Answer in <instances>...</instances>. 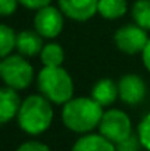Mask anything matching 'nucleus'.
<instances>
[{
  "mask_svg": "<svg viewBox=\"0 0 150 151\" xmlns=\"http://www.w3.org/2000/svg\"><path fill=\"white\" fill-rule=\"evenodd\" d=\"M103 113V107L91 97H78L63 104L62 120L68 129L86 134L99 128Z\"/></svg>",
  "mask_w": 150,
  "mask_h": 151,
  "instance_id": "obj_1",
  "label": "nucleus"
},
{
  "mask_svg": "<svg viewBox=\"0 0 150 151\" xmlns=\"http://www.w3.org/2000/svg\"><path fill=\"white\" fill-rule=\"evenodd\" d=\"M51 101L44 96H30L22 101L18 111V123L30 135H40L47 131L53 120Z\"/></svg>",
  "mask_w": 150,
  "mask_h": 151,
  "instance_id": "obj_2",
  "label": "nucleus"
},
{
  "mask_svg": "<svg viewBox=\"0 0 150 151\" xmlns=\"http://www.w3.org/2000/svg\"><path fill=\"white\" fill-rule=\"evenodd\" d=\"M41 96L54 104H65L72 99L74 82L71 75L60 66H44L37 76Z\"/></svg>",
  "mask_w": 150,
  "mask_h": 151,
  "instance_id": "obj_3",
  "label": "nucleus"
},
{
  "mask_svg": "<svg viewBox=\"0 0 150 151\" xmlns=\"http://www.w3.org/2000/svg\"><path fill=\"white\" fill-rule=\"evenodd\" d=\"M0 75L6 87L24 90L31 85L34 79V69L22 54H9L1 59Z\"/></svg>",
  "mask_w": 150,
  "mask_h": 151,
  "instance_id": "obj_4",
  "label": "nucleus"
},
{
  "mask_svg": "<svg viewBox=\"0 0 150 151\" xmlns=\"http://www.w3.org/2000/svg\"><path fill=\"white\" fill-rule=\"evenodd\" d=\"M99 131L104 138L118 144L131 135V120L125 111L112 109L103 113Z\"/></svg>",
  "mask_w": 150,
  "mask_h": 151,
  "instance_id": "obj_5",
  "label": "nucleus"
},
{
  "mask_svg": "<svg viewBox=\"0 0 150 151\" xmlns=\"http://www.w3.org/2000/svg\"><path fill=\"white\" fill-rule=\"evenodd\" d=\"M115 44L122 53L127 54H137L143 53L144 47L149 43V37L146 29L136 25H124L115 32Z\"/></svg>",
  "mask_w": 150,
  "mask_h": 151,
  "instance_id": "obj_6",
  "label": "nucleus"
},
{
  "mask_svg": "<svg viewBox=\"0 0 150 151\" xmlns=\"http://www.w3.org/2000/svg\"><path fill=\"white\" fill-rule=\"evenodd\" d=\"M63 28V13L54 6H46L36 12L34 29L43 38H56Z\"/></svg>",
  "mask_w": 150,
  "mask_h": 151,
  "instance_id": "obj_7",
  "label": "nucleus"
},
{
  "mask_svg": "<svg viewBox=\"0 0 150 151\" xmlns=\"http://www.w3.org/2000/svg\"><path fill=\"white\" fill-rule=\"evenodd\" d=\"M65 16L77 22H86L97 13L99 0H57Z\"/></svg>",
  "mask_w": 150,
  "mask_h": 151,
  "instance_id": "obj_8",
  "label": "nucleus"
},
{
  "mask_svg": "<svg viewBox=\"0 0 150 151\" xmlns=\"http://www.w3.org/2000/svg\"><path fill=\"white\" fill-rule=\"evenodd\" d=\"M118 90H119V99L128 106L138 104L146 96V84L136 73L124 75L118 82Z\"/></svg>",
  "mask_w": 150,
  "mask_h": 151,
  "instance_id": "obj_9",
  "label": "nucleus"
},
{
  "mask_svg": "<svg viewBox=\"0 0 150 151\" xmlns=\"http://www.w3.org/2000/svg\"><path fill=\"white\" fill-rule=\"evenodd\" d=\"M22 101L19 99L16 90L10 87H4L0 90V122L7 123L15 116H18V111L21 109Z\"/></svg>",
  "mask_w": 150,
  "mask_h": 151,
  "instance_id": "obj_10",
  "label": "nucleus"
},
{
  "mask_svg": "<svg viewBox=\"0 0 150 151\" xmlns=\"http://www.w3.org/2000/svg\"><path fill=\"white\" fill-rule=\"evenodd\" d=\"M44 47L43 44V37L34 29H25L21 31L16 37V49L19 51V54H22L24 57H33L38 53H41Z\"/></svg>",
  "mask_w": 150,
  "mask_h": 151,
  "instance_id": "obj_11",
  "label": "nucleus"
},
{
  "mask_svg": "<svg viewBox=\"0 0 150 151\" xmlns=\"http://www.w3.org/2000/svg\"><path fill=\"white\" fill-rule=\"evenodd\" d=\"M118 96H119L118 84H115L109 78H103L97 81L91 90V99L97 101L101 107L113 104Z\"/></svg>",
  "mask_w": 150,
  "mask_h": 151,
  "instance_id": "obj_12",
  "label": "nucleus"
},
{
  "mask_svg": "<svg viewBox=\"0 0 150 151\" xmlns=\"http://www.w3.org/2000/svg\"><path fill=\"white\" fill-rule=\"evenodd\" d=\"M72 151H116L115 144L101 134H88L81 137L72 147Z\"/></svg>",
  "mask_w": 150,
  "mask_h": 151,
  "instance_id": "obj_13",
  "label": "nucleus"
},
{
  "mask_svg": "<svg viewBox=\"0 0 150 151\" xmlns=\"http://www.w3.org/2000/svg\"><path fill=\"white\" fill-rule=\"evenodd\" d=\"M128 10L127 0H99L97 13L104 19H118L122 18Z\"/></svg>",
  "mask_w": 150,
  "mask_h": 151,
  "instance_id": "obj_14",
  "label": "nucleus"
},
{
  "mask_svg": "<svg viewBox=\"0 0 150 151\" xmlns=\"http://www.w3.org/2000/svg\"><path fill=\"white\" fill-rule=\"evenodd\" d=\"M40 59L43 62L44 66H60L63 59H65V53H63V49L56 44V43H49L43 47V50L40 53Z\"/></svg>",
  "mask_w": 150,
  "mask_h": 151,
  "instance_id": "obj_15",
  "label": "nucleus"
},
{
  "mask_svg": "<svg viewBox=\"0 0 150 151\" xmlns=\"http://www.w3.org/2000/svg\"><path fill=\"white\" fill-rule=\"evenodd\" d=\"M131 15L138 27L150 31V0H137L133 4Z\"/></svg>",
  "mask_w": 150,
  "mask_h": 151,
  "instance_id": "obj_16",
  "label": "nucleus"
},
{
  "mask_svg": "<svg viewBox=\"0 0 150 151\" xmlns=\"http://www.w3.org/2000/svg\"><path fill=\"white\" fill-rule=\"evenodd\" d=\"M16 34L15 31L7 27V25H1L0 27V53H1V57H6L9 56L12 50L16 47Z\"/></svg>",
  "mask_w": 150,
  "mask_h": 151,
  "instance_id": "obj_17",
  "label": "nucleus"
},
{
  "mask_svg": "<svg viewBox=\"0 0 150 151\" xmlns=\"http://www.w3.org/2000/svg\"><path fill=\"white\" fill-rule=\"evenodd\" d=\"M137 132H138V138H140L141 147H144L146 150L150 151V113H147L143 117V120L138 125Z\"/></svg>",
  "mask_w": 150,
  "mask_h": 151,
  "instance_id": "obj_18",
  "label": "nucleus"
},
{
  "mask_svg": "<svg viewBox=\"0 0 150 151\" xmlns=\"http://www.w3.org/2000/svg\"><path fill=\"white\" fill-rule=\"evenodd\" d=\"M140 145H141V142H140L138 135L136 137V135L131 134L128 138H125L121 142L115 144V148H116V151H138Z\"/></svg>",
  "mask_w": 150,
  "mask_h": 151,
  "instance_id": "obj_19",
  "label": "nucleus"
},
{
  "mask_svg": "<svg viewBox=\"0 0 150 151\" xmlns=\"http://www.w3.org/2000/svg\"><path fill=\"white\" fill-rule=\"evenodd\" d=\"M19 0H0V13L1 16H10L16 12Z\"/></svg>",
  "mask_w": 150,
  "mask_h": 151,
  "instance_id": "obj_20",
  "label": "nucleus"
},
{
  "mask_svg": "<svg viewBox=\"0 0 150 151\" xmlns=\"http://www.w3.org/2000/svg\"><path fill=\"white\" fill-rule=\"evenodd\" d=\"M16 151H50V148L46 144L38 142V141H27L21 144Z\"/></svg>",
  "mask_w": 150,
  "mask_h": 151,
  "instance_id": "obj_21",
  "label": "nucleus"
},
{
  "mask_svg": "<svg viewBox=\"0 0 150 151\" xmlns=\"http://www.w3.org/2000/svg\"><path fill=\"white\" fill-rule=\"evenodd\" d=\"M51 3V0H19V4H22L27 9L31 10H38L41 7H46Z\"/></svg>",
  "mask_w": 150,
  "mask_h": 151,
  "instance_id": "obj_22",
  "label": "nucleus"
},
{
  "mask_svg": "<svg viewBox=\"0 0 150 151\" xmlns=\"http://www.w3.org/2000/svg\"><path fill=\"white\" fill-rule=\"evenodd\" d=\"M141 57H143V63H144L146 69L150 72V40H149V43H147V46L144 47L143 53H141Z\"/></svg>",
  "mask_w": 150,
  "mask_h": 151,
  "instance_id": "obj_23",
  "label": "nucleus"
}]
</instances>
